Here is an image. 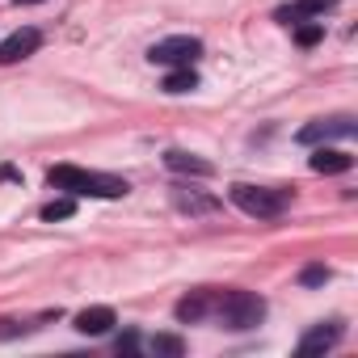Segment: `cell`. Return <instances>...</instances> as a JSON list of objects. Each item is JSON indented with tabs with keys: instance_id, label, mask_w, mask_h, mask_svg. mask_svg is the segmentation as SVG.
<instances>
[{
	"instance_id": "obj_1",
	"label": "cell",
	"mask_w": 358,
	"mask_h": 358,
	"mask_svg": "<svg viewBox=\"0 0 358 358\" xmlns=\"http://www.w3.org/2000/svg\"><path fill=\"white\" fill-rule=\"evenodd\" d=\"M47 182L55 190H68L72 199H122L131 186L122 177H110V173H93V169H76V164H55L47 173Z\"/></svg>"
},
{
	"instance_id": "obj_2",
	"label": "cell",
	"mask_w": 358,
	"mask_h": 358,
	"mask_svg": "<svg viewBox=\"0 0 358 358\" xmlns=\"http://www.w3.org/2000/svg\"><path fill=\"white\" fill-rule=\"evenodd\" d=\"M215 308H220V320L228 329H253L266 316V299H257L253 291H224L215 299Z\"/></svg>"
},
{
	"instance_id": "obj_3",
	"label": "cell",
	"mask_w": 358,
	"mask_h": 358,
	"mask_svg": "<svg viewBox=\"0 0 358 358\" xmlns=\"http://www.w3.org/2000/svg\"><path fill=\"white\" fill-rule=\"evenodd\" d=\"M228 194L245 215H257V220H278L291 203L287 190H262V186H232Z\"/></svg>"
},
{
	"instance_id": "obj_4",
	"label": "cell",
	"mask_w": 358,
	"mask_h": 358,
	"mask_svg": "<svg viewBox=\"0 0 358 358\" xmlns=\"http://www.w3.org/2000/svg\"><path fill=\"white\" fill-rule=\"evenodd\" d=\"M199 55H203V43H199V38H190V34L160 38V43L148 51V59H152V64H164V68H190Z\"/></svg>"
},
{
	"instance_id": "obj_5",
	"label": "cell",
	"mask_w": 358,
	"mask_h": 358,
	"mask_svg": "<svg viewBox=\"0 0 358 358\" xmlns=\"http://www.w3.org/2000/svg\"><path fill=\"white\" fill-rule=\"evenodd\" d=\"M345 135H354V122H350V118H316V122H308L295 139H299V143H329V139H345Z\"/></svg>"
},
{
	"instance_id": "obj_6",
	"label": "cell",
	"mask_w": 358,
	"mask_h": 358,
	"mask_svg": "<svg viewBox=\"0 0 358 358\" xmlns=\"http://www.w3.org/2000/svg\"><path fill=\"white\" fill-rule=\"evenodd\" d=\"M38 43H43V34H38V30H30V26H26V30H17V34H9L5 43H0V64L9 68V64L30 59V55L38 51Z\"/></svg>"
},
{
	"instance_id": "obj_7",
	"label": "cell",
	"mask_w": 358,
	"mask_h": 358,
	"mask_svg": "<svg viewBox=\"0 0 358 358\" xmlns=\"http://www.w3.org/2000/svg\"><path fill=\"white\" fill-rule=\"evenodd\" d=\"M337 341H341V324H316V329L303 333L299 354H303V358H308V354H324V350H333Z\"/></svg>"
},
{
	"instance_id": "obj_8",
	"label": "cell",
	"mask_w": 358,
	"mask_h": 358,
	"mask_svg": "<svg viewBox=\"0 0 358 358\" xmlns=\"http://www.w3.org/2000/svg\"><path fill=\"white\" fill-rule=\"evenodd\" d=\"M110 324H114V308H106V303L85 308V312L76 316V329H80L85 337H101V333H110Z\"/></svg>"
},
{
	"instance_id": "obj_9",
	"label": "cell",
	"mask_w": 358,
	"mask_h": 358,
	"mask_svg": "<svg viewBox=\"0 0 358 358\" xmlns=\"http://www.w3.org/2000/svg\"><path fill=\"white\" fill-rule=\"evenodd\" d=\"M164 164H169L173 173H194V177H211V173H215L211 160H199V156H190V152H164Z\"/></svg>"
},
{
	"instance_id": "obj_10",
	"label": "cell",
	"mask_w": 358,
	"mask_h": 358,
	"mask_svg": "<svg viewBox=\"0 0 358 358\" xmlns=\"http://www.w3.org/2000/svg\"><path fill=\"white\" fill-rule=\"evenodd\" d=\"M333 5H337V0H295L291 9H278V17H282V22H299V17H324Z\"/></svg>"
},
{
	"instance_id": "obj_11",
	"label": "cell",
	"mask_w": 358,
	"mask_h": 358,
	"mask_svg": "<svg viewBox=\"0 0 358 358\" xmlns=\"http://www.w3.org/2000/svg\"><path fill=\"white\" fill-rule=\"evenodd\" d=\"M207 308H211V299H207L203 291H194V295H186L182 303H177V320H182V324H194V320L207 316Z\"/></svg>"
},
{
	"instance_id": "obj_12",
	"label": "cell",
	"mask_w": 358,
	"mask_h": 358,
	"mask_svg": "<svg viewBox=\"0 0 358 358\" xmlns=\"http://www.w3.org/2000/svg\"><path fill=\"white\" fill-rule=\"evenodd\" d=\"M160 89H164V93H194V89H199V72H194V68H173Z\"/></svg>"
},
{
	"instance_id": "obj_13",
	"label": "cell",
	"mask_w": 358,
	"mask_h": 358,
	"mask_svg": "<svg viewBox=\"0 0 358 358\" xmlns=\"http://www.w3.org/2000/svg\"><path fill=\"white\" fill-rule=\"evenodd\" d=\"M350 164H354V160H350L345 152H333V148H320V152L312 156V169H316V173H345Z\"/></svg>"
},
{
	"instance_id": "obj_14",
	"label": "cell",
	"mask_w": 358,
	"mask_h": 358,
	"mask_svg": "<svg viewBox=\"0 0 358 358\" xmlns=\"http://www.w3.org/2000/svg\"><path fill=\"white\" fill-rule=\"evenodd\" d=\"M72 215H76V199H72V194H68V199H55V203L43 207V220H47V224H55V220H72Z\"/></svg>"
},
{
	"instance_id": "obj_15",
	"label": "cell",
	"mask_w": 358,
	"mask_h": 358,
	"mask_svg": "<svg viewBox=\"0 0 358 358\" xmlns=\"http://www.w3.org/2000/svg\"><path fill=\"white\" fill-rule=\"evenodd\" d=\"M173 203L182 207V211H215V207H220L215 199H199V194H190V190H177Z\"/></svg>"
},
{
	"instance_id": "obj_16",
	"label": "cell",
	"mask_w": 358,
	"mask_h": 358,
	"mask_svg": "<svg viewBox=\"0 0 358 358\" xmlns=\"http://www.w3.org/2000/svg\"><path fill=\"white\" fill-rule=\"evenodd\" d=\"M320 38H324V26H320V22H308V26L295 30V43H299V47H316Z\"/></svg>"
},
{
	"instance_id": "obj_17",
	"label": "cell",
	"mask_w": 358,
	"mask_h": 358,
	"mask_svg": "<svg viewBox=\"0 0 358 358\" xmlns=\"http://www.w3.org/2000/svg\"><path fill=\"white\" fill-rule=\"evenodd\" d=\"M299 282H303V287H320V282H329V270H324V266H308V270L299 274Z\"/></svg>"
},
{
	"instance_id": "obj_18",
	"label": "cell",
	"mask_w": 358,
	"mask_h": 358,
	"mask_svg": "<svg viewBox=\"0 0 358 358\" xmlns=\"http://www.w3.org/2000/svg\"><path fill=\"white\" fill-rule=\"evenodd\" d=\"M152 350H156V354H173V358H177V354H182V341H177V337H152Z\"/></svg>"
},
{
	"instance_id": "obj_19",
	"label": "cell",
	"mask_w": 358,
	"mask_h": 358,
	"mask_svg": "<svg viewBox=\"0 0 358 358\" xmlns=\"http://www.w3.org/2000/svg\"><path fill=\"white\" fill-rule=\"evenodd\" d=\"M17 5H43V0H17Z\"/></svg>"
}]
</instances>
